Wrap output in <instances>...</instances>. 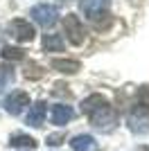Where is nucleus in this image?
Returning a JSON list of instances; mask_svg holds the SVG:
<instances>
[{
	"instance_id": "0eeeda50",
	"label": "nucleus",
	"mask_w": 149,
	"mask_h": 151,
	"mask_svg": "<svg viewBox=\"0 0 149 151\" xmlns=\"http://www.w3.org/2000/svg\"><path fill=\"white\" fill-rule=\"evenodd\" d=\"M9 32H12V36L16 38V41H25V43H27V41L34 38V27L23 18H14L12 23H9Z\"/></svg>"
},
{
	"instance_id": "dca6fc26",
	"label": "nucleus",
	"mask_w": 149,
	"mask_h": 151,
	"mask_svg": "<svg viewBox=\"0 0 149 151\" xmlns=\"http://www.w3.org/2000/svg\"><path fill=\"white\" fill-rule=\"evenodd\" d=\"M0 54H2L5 61H23V57H25V52L20 47H12V45H5Z\"/></svg>"
},
{
	"instance_id": "7ed1b4c3",
	"label": "nucleus",
	"mask_w": 149,
	"mask_h": 151,
	"mask_svg": "<svg viewBox=\"0 0 149 151\" xmlns=\"http://www.w3.org/2000/svg\"><path fill=\"white\" fill-rule=\"evenodd\" d=\"M63 32H66V36H68V41L72 45H81V43H84V38H86L84 25H81V20L77 18V14L63 16Z\"/></svg>"
},
{
	"instance_id": "2eb2a0df",
	"label": "nucleus",
	"mask_w": 149,
	"mask_h": 151,
	"mask_svg": "<svg viewBox=\"0 0 149 151\" xmlns=\"http://www.w3.org/2000/svg\"><path fill=\"white\" fill-rule=\"evenodd\" d=\"M14 77H16V72H14L12 65H7V63H5V65H0V93L14 83Z\"/></svg>"
},
{
	"instance_id": "20e7f679",
	"label": "nucleus",
	"mask_w": 149,
	"mask_h": 151,
	"mask_svg": "<svg viewBox=\"0 0 149 151\" xmlns=\"http://www.w3.org/2000/svg\"><path fill=\"white\" fill-rule=\"evenodd\" d=\"M30 16L41 27H52L56 23V18H59V9L54 5H36V7H32Z\"/></svg>"
},
{
	"instance_id": "423d86ee",
	"label": "nucleus",
	"mask_w": 149,
	"mask_h": 151,
	"mask_svg": "<svg viewBox=\"0 0 149 151\" xmlns=\"http://www.w3.org/2000/svg\"><path fill=\"white\" fill-rule=\"evenodd\" d=\"M108 2H111V0H81V2H79V9H81L84 16H88V18L95 23L99 16H104V14H106Z\"/></svg>"
},
{
	"instance_id": "f8f14e48",
	"label": "nucleus",
	"mask_w": 149,
	"mask_h": 151,
	"mask_svg": "<svg viewBox=\"0 0 149 151\" xmlns=\"http://www.w3.org/2000/svg\"><path fill=\"white\" fill-rule=\"evenodd\" d=\"M43 47L45 52H63L66 43H63V38L59 34H45L43 36Z\"/></svg>"
},
{
	"instance_id": "6e6552de",
	"label": "nucleus",
	"mask_w": 149,
	"mask_h": 151,
	"mask_svg": "<svg viewBox=\"0 0 149 151\" xmlns=\"http://www.w3.org/2000/svg\"><path fill=\"white\" fill-rule=\"evenodd\" d=\"M45 113H48V104L38 99L36 104H32V106H30V113H27L25 122H27L30 126H34V129H36V126H41V124L45 122Z\"/></svg>"
},
{
	"instance_id": "f03ea898",
	"label": "nucleus",
	"mask_w": 149,
	"mask_h": 151,
	"mask_svg": "<svg viewBox=\"0 0 149 151\" xmlns=\"http://www.w3.org/2000/svg\"><path fill=\"white\" fill-rule=\"evenodd\" d=\"M129 131L133 133H147L149 131V106L136 104L129 113Z\"/></svg>"
},
{
	"instance_id": "ddd939ff",
	"label": "nucleus",
	"mask_w": 149,
	"mask_h": 151,
	"mask_svg": "<svg viewBox=\"0 0 149 151\" xmlns=\"http://www.w3.org/2000/svg\"><path fill=\"white\" fill-rule=\"evenodd\" d=\"M9 145L18 147V149H34V147H36V140L30 138V135H23V133H14L12 138H9Z\"/></svg>"
},
{
	"instance_id": "4468645a",
	"label": "nucleus",
	"mask_w": 149,
	"mask_h": 151,
	"mask_svg": "<svg viewBox=\"0 0 149 151\" xmlns=\"http://www.w3.org/2000/svg\"><path fill=\"white\" fill-rule=\"evenodd\" d=\"M104 101H108L104 95H90V97H86V99L81 101V111H84V113H93L95 108L102 106Z\"/></svg>"
},
{
	"instance_id": "f257e3e1",
	"label": "nucleus",
	"mask_w": 149,
	"mask_h": 151,
	"mask_svg": "<svg viewBox=\"0 0 149 151\" xmlns=\"http://www.w3.org/2000/svg\"><path fill=\"white\" fill-rule=\"evenodd\" d=\"M90 115V126L93 129H97V131H111V129H115V122H118V117H115V111H113V106L108 104V101H104L102 106H97Z\"/></svg>"
},
{
	"instance_id": "a211bd4d",
	"label": "nucleus",
	"mask_w": 149,
	"mask_h": 151,
	"mask_svg": "<svg viewBox=\"0 0 149 151\" xmlns=\"http://www.w3.org/2000/svg\"><path fill=\"white\" fill-rule=\"evenodd\" d=\"M136 104H142V106H149V86H142L138 90V101Z\"/></svg>"
},
{
	"instance_id": "6ab92c4d",
	"label": "nucleus",
	"mask_w": 149,
	"mask_h": 151,
	"mask_svg": "<svg viewBox=\"0 0 149 151\" xmlns=\"http://www.w3.org/2000/svg\"><path fill=\"white\" fill-rule=\"evenodd\" d=\"M61 140H63V133H52V135H48V138H45V145L56 147V145H61Z\"/></svg>"
},
{
	"instance_id": "9b49d317",
	"label": "nucleus",
	"mask_w": 149,
	"mask_h": 151,
	"mask_svg": "<svg viewBox=\"0 0 149 151\" xmlns=\"http://www.w3.org/2000/svg\"><path fill=\"white\" fill-rule=\"evenodd\" d=\"M70 145H72L74 151H99L95 138H90V135H74L70 140Z\"/></svg>"
},
{
	"instance_id": "9d476101",
	"label": "nucleus",
	"mask_w": 149,
	"mask_h": 151,
	"mask_svg": "<svg viewBox=\"0 0 149 151\" xmlns=\"http://www.w3.org/2000/svg\"><path fill=\"white\" fill-rule=\"evenodd\" d=\"M54 70H59V72H63V75H74V72H79L81 63L74 61V59H52V63H50Z\"/></svg>"
},
{
	"instance_id": "1a4fd4ad",
	"label": "nucleus",
	"mask_w": 149,
	"mask_h": 151,
	"mask_svg": "<svg viewBox=\"0 0 149 151\" xmlns=\"http://www.w3.org/2000/svg\"><path fill=\"white\" fill-rule=\"evenodd\" d=\"M72 117H74V111L70 106H66V104H56L52 108V115H50L52 124H56V126H66Z\"/></svg>"
},
{
	"instance_id": "39448f33",
	"label": "nucleus",
	"mask_w": 149,
	"mask_h": 151,
	"mask_svg": "<svg viewBox=\"0 0 149 151\" xmlns=\"http://www.w3.org/2000/svg\"><path fill=\"white\" fill-rule=\"evenodd\" d=\"M27 106H30V95L23 93V90H14L12 95H7V99H5V111L12 115H20Z\"/></svg>"
},
{
	"instance_id": "f3484780",
	"label": "nucleus",
	"mask_w": 149,
	"mask_h": 151,
	"mask_svg": "<svg viewBox=\"0 0 149 151\" xmlns=\"http://www.w3.org/2000/svg\"><path fill=\"white\" fill-rule=\"evenodd\" d=\"M25 77L27 79H38V77H43V68L38 65V63H27V70H25Z\"/></svg>"
}]
</instances>
